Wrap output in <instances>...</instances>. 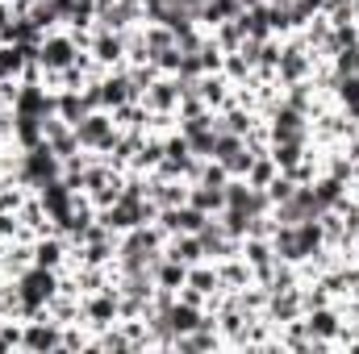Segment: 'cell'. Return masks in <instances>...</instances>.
Masks as SVG:
<instances>
[{
    "mask_svg": "<svg viewBox=\"0 0 359 354\" xmlns=\"http://www.w3.org/2000/svg\"><path fill=\"white\" fill-rule=\"evenodd\" d=\"M88 113H92V108H88V100H84V92H80V88H59V92H55V117H59V121L80 125Z\"/></svg>",
    "mask_w": 359,
    "mask_h": 354,
    "instance_id": "cell-17",
    "label": "cell"
},
{
    "mask_svg": "<svg viewBox=\"0 0 359 354\" xmlns=\"http://www.w3.org/2000/svg\"><path fill=\"white\" fill-rule=\"evenodd\" d=\"M188 204H192V208H201V213H209V217H217V213L226 208V187L188 183Z\"/></svg>",
    "mask_w": 359,
    "mask_h": 354,
    "instance_id": "cell-20",
    "label": "cell"
},
{
    "mask_svg": "<svg viewBox=\"0 0 359 354\" xmlns=\"http://www.w3.org/2000/svg\"><path fill=\"white\" fill-rule=\"evenodd\" d=\"M213 34V42L222 46V55H230V50H238L243 42H247V34H243V25H238V17L234 21H222L217 29H209Z\"/></svg>",
    "mask_w": 359,
    "mask_h": 354,
    "instance_id": "cell-27",
    "label": "cell"
},
{
    "mask_svg": "<svg viewBox=\"0 0 359 354\" xmlns=\"http://www.w3.org/2000/svg\"><path fill=\"white\" fill-rule=\"evenodd\" d=\"M151 275H155V288H172V292H180V288L188 283V267L176 263V259H168V255H159V259H155Z\"/></svg>",
    "mask_w": 359,
    "mask_h": 354,
    "instance_id": "cell-22",
    "label": "cell"
},
{
    "mask_svg": "<svg viewBox=\"0 0 359 354\" xmlns=\"http://www.w3.org/2000/svg\"><path fill=\"white\" fill-rule=\"evenodd\" d=\"M88 55L100 67H126V34L121 29H104V25H92V46Z\"/></svg>",
    "mask_w": 359,
    "mask_h": 354,
    "instance_id": "cell-8",
    "label": "cell"
},
{
    "mask_svg": "<svg viewBox=\"0 0 359 354\" xmlns=\"http://www.w3.org/2000/svg\"><path fill=\"white\" fill-rule=\"evenodd\" d=\"M188 288H196V292H205V296H217L222 292V283H217V267L209 263H192L188 267Z\"/></svg>",
    "mask_w": 359,
    "mask_h": 354,
    "instance_id": "cell-25",
    "label": "cell"
},
{
    "mask_svg": "<svg viewBox=\"0 0 359 354\" xmlns=\"http://www.w3.org/2000/svg\"><path fill=\"white\" fill-rule=\"evenodd\" d=\"M180 8H188V13H201V4H205V0H176Z\"/></svg>",
    "mask_w": 359,
    "mask_h": 354,
    "instance_id": "cell-34",
    "label": "cell"
},
{
    "mask_svg": "<svg viewBox=\"0 0 359 354\" xmlns=\"http://www.w3.org/2000/svg\"><path fill=\"white\" fill-rule=\"evenodd\" d=\"M196 92H201V100L217 113V108H226L230 104V96H234V84L222 76V71H205L201 80H196Z\"/></svg>",
    "mask_w": 359,
    "mask_h": 354,
    "instance_id": "cell-15",
    "label": "cell"
},
{
    "mask_svg": "<svg viewBox=\"0 0 359 354\" xmlns=\"http://www.w3.org/2000/svg\"><path fill=\"white\" fill-rule=\"evenodd\" d=\"M163 255H168V259H176V263H184V267L205 263V246H201V238H196V234H168Z\"/></svg>",
    "mask_w": 359,
    "mask_h": 354,
    "instance_id": "cell-16",
    "label": "cell"
},
{
    "mask_svg": "<svg viewBox=\"0 0 359 354\" xmlns=\"http://www.w3.org/2000/svg\"><path fill=\"white\" fill-rule=\"evenodd\" d=\"M59 176H63V159L50 150V142H38L34 150H21V159H17V183L21 187L38 192L42 183H50Z\"/></svg>",
    "mask_w": 359,
    "mask_h": 354,
    "instance_id": "cell-2",
    "label": "cell"
},
{
    "mask_svg": "<svg viewBox=\"0 0 359 354\" xmlns=\"http://www.w3.org/2000/svg\"><path fill=\"white\" fill-rule=\"evenodd\" d=\"M72 259H80V255H76V246H72V242H67L59 229H55V234H42V238H34V263H38V267L63 271Z\"/></svg>",
    "mask_w": 359,
    "mask_h": 354,
    "instance_id": "cell-9",
    "label": "cell"
},
{
    "mask_svg": "<svg viewBox=\"0 0 359 354\" xmlns=\"http://www.w3.org/2000/svg\"><path fill=\"white\" fill-rule=\"evenodd\" d=\"M238 255H243V259L251 263V271L276 259V255H271V238H255V234H251V238H243V246H238Z\"/></svg>",
    "mask_w": 359,
    "mask_h": 354,
    "instance_id": "cell-26",
    "label": "cell"
},
{
    "mask_svg": "<svg viewBox=\"0 0 359 354\" xmlns=\"http://www.w3.org/2000/svg\"><path fill=\"white\" fill-rule=\"evenodd\" d=\"M21 351L29 354H50V351H63V325L50 317V313H38L21 325Z\"/></svg>",
    "mask_w": 359,
    "mask_h": 354,
    "instance_id": "cell-4",
    "label": "cell"
},
{
    "mask_svg": "<svg viewBox=\"0 0 359 354\" xmlns=\"http://www.w3.org/2000/svg\"><path fill=\"white\" fill-rule=\"evenodd\" d=\"M322 17H326L330 25H355V21H351V0H326V4H322Z\"/></svg>",
    "mask_w": 359,
    "mask_h": 354,
    "instance_id": "cell-31",
    "label": "cell"
},
{
    "mask_svg": "<svg viewBox=\"0 0 359 354\" xmlns=\"http://www.w3.org/2000/svg\"><path fill=\"white\" fill-rule=\"evenodd\" d=\"M180 92H184V84H180L176 76H159L151 88H142V104L151 108V113H176L180 108Z\"/></svg>",
    "mask_w": 359,
    "mask_h": 354,
    "instance_id": "cell-11",
    "label": "cell"
},
{
    "mask_svg": "<svg viewBox=\"0 0 359 354\" xmlns=\"http://www.w3.org/2000/svg\"><path fill=\"white\" fill-rule=\"evenodd\" d=\"M247 142H243V134H226V129H217V142H213V159L217 163H230L238 150H243Z\"/></svg>",
    "mask_w": 359,
    "mask_h": 354,
    "instance_id": "cell-29",
    "label": "cell"
},
{
    "mask_svg": "<svg viewBox=\"0 0 359 354\" xmlns=\"http://www.w3.org/2000/svg\"><path fill=\"white\" fill-rule=\"evenodd\" d=\"M301 321H305L309 338H318V342H330V346H334V338H339V330H343V313H339V304H322V309H309Z\"/></svg>",
    "mask_w": 359,
    "mask_h": 354,
    "instance_id": "cell-12",
    "label": "cell"
},
{
    "mask_svg": "<svg viewBox=\"0 0 359 354\" xmlns=\"http://www.w3.org/2000/svg\"><path fill=\"white\" fill-rule=\"evenodd\" d=\"M117 300H121L117 283H109V288H100V292H88V296H84V321H88L92 334L104 330V325H117V321H121Z\"/></svg>",
    "mask_w": 359,
    "mask_h": 354,
    "instance_id": "cell-7",
    "label": "cell"
},
{
    "mask_svg": "<svg viewBox=\"0 0 359 354\" xmlns=\"http://www.w3.org/2000/svg\"><path fill=\"white\" fill-rule=\"evenodd\" d=\"M309 146H313V142H271L268 155L276 159V167H280V171H292V167L309 155Z\"/></svg>",
    "mask_w": 359,
    "mask_h": 354,
    "instance_id": "cell-24",
    "label": "cell"
},
{
    "mask_svg": "<svg viewBox=\"0 0 359 354\" xmlns=\"http://www.w3.org/2000/svg\"><path fill=\"white\" fill-rule=\"evenodd\" d=\"M268 134L271 142H309V117L280 100L268 113Z\"/></svg>",
    "mask_w": 359,
    "mask_h": 354,
    "instance_id": "cell-6",
    "label": "cell"
},
{
    "mask_svg": "<svg viewBox=\"0 0 359 354\" xmlns=\"http://www.w3.org/2000/svg\"><path fill=\"white\" fill-rule=\"evenodd\" d=\"M276 176H280L276 159H271V155H255V163H251V171H247V183H251V187H268Z\"/></svg>",
    "mask_w": 359,
    "mask_h": 354,
    "instance_id": "cell-28",
    "label": "cell"
},
{
    "mask_svg": "<svg viewBox=\"0 0 359 354\" xmlns=\"http://www.w3.org/2000/svg\"><path fill=\"white\" fill-rule=\"evenodd\" d=\"M76 134H80V146H84L88 155H109L121 129H117V121H113L109 108H92L88 117L76 125Z\"/></svg>",
    "mask_w": 359,
    "mask_h": 354,
    "instance_id": "cell-3",
    "label": "cell"
},
{
    "mask_svg": "<svg viewBox=\"0 0 359 354\" xmlns=\"http://www.w3.org/2000/svg\"><path fill=\"white\" fill-rule=\"evenodd\" d=\"M322 4H326V0H292V13H297V17H301L305 25H309V21H313V17L322 13Z\"/></svg>",
    "mask_w": 359,
    "mask_h": 354,
    "instance_id": "cell-32",
    "label": "cell"
},
{
    "mask_svg": "<svg viewBox=\"0 0 359 354\" xmlns=\"http://www.w3.org/2000/svg\"><path fill=\"white\" fill-rule=\"evenodd\" d=\"M334 104L351 117V121H359V76L351 71V76H339V84H334Z\"/></svg>",
    "mask_w": 359,
    "mask_h": 354,
    "instance_id": "cell-23",
    "label": "cell"
},
{
    "mask_svg": "<svg viewBox=\"0 0 359 354\" xmlns=\"http://www.w3.org/2000/svg\"><path fill=\"white\" fill-rule=\"evenodd\" d=\"M100 100H104L109 113L121 108V104H130V100H138V88H134V80H130L126 67H109V71L100 76Z\"/></svg>",
    "mask_w": 359,
    "mask_h": 354,
    "instance_id": "cell-10",
    "label": "cell"
},
{
    "mask_svg": "<svg viewBox=\"0 0 359 354\" xmlns=\"http://www.w3.org/2000/svg\"><path fill=\"white\" fill-rule=\"evenodd\" d=\"M238 13H243V0H205L196 21H201V29H217L222 21H234Z\"/></svg>",
    "mask_w": 359,
    "mask_h": 354,
    "instance_id": "cell-19",
    "label": "cell"
},
{
    "mask_svg": "<svg viewBox=\"0 0 359 354\" xmlns=\"http://www.w3.org/2000/svg\"><path fill=\"white\" fill-rule=\"evenodd\" d=\"M76 59H80V42L72 38V29H67V25L50 29V34L38 42V63H42L46 71H63V67H72Z\"/></svg>",
    "mask_w": 359,
    "mask_h": 354,
    "instance_id": "cell-5",
    "label": "cell"
},
{
    "mask_svg": "<svg viewBox=\"0 0 359 354\" xmlns=\"http://www.w3.org/2000/svg\"><path fill=\"white\" fill-rule=\"evenodd\" d=\"M38 142H46L42 117H25V113H13V146H17V150H34Z\"/></svg>",
    "mask_w": 359,
    "mask_h": 354,
    "instance_id": "cell-18",
    "label": "cell"
},
{
    "mask_svg": "<svg viewBox=\"0 0 359 354\" xmlns=\"http://www.w3.org/2000/svg\"><path fill=\"white\" fill-rule=\"evenodd\" d=\"M13 283H17V296H21V321H29V317L46 313V304H50V296L59 292L63 275H59V271H50V267L29 263L25 271H17V275H13Z\"/></svg>",
    "mask_w": 359,
    "mask_h": 354,
    "instance_id": "cell-1",
    "label": "cell"
},
{
    "mask_svg": "<svg viewBox=\"0 0 359 354\" xmlns=\"http://www.w3.org/2000/svg\"><path fill=\"white\" fill-rule=\"evenodd\" d=\"M351 296H359V275H355V292H351Z\"/></svg>",
    "mask_w": 359,
    "mask_h": 354,
    "instance_id": "cell-35",
    "label": "cell"
},
{
    "mask_svg": "<svg viewBox=\"0 0 359 354\" xmlns=\"http://www.w3.org/2000/svg\"><path fill=\"white\" fill-rule=\"evenodd\" d=\"M21 317H4L0 321V354H8V351H21Z\"/></svg>",
    "mask_w": 359,
    "mask_h": 354,
    "instance_id": "cell-30",
    "label": "cell"
},
{
    "mask_svg": "<svg viewBox=\"0 0 359 354\" xmlns=\"http://www.w3.org/2000/svg\"><path fill=\"white\" fill-rule=\"evenodd\" d=\"M309 187H313V196H318V204H322V208H339V204L347 200V183H343V179H334V176H326V171H318Z\"/></svg>",
    "mask_w": 359,
    "mask_h": 354,
    "instance_id": "cell-21",
    "label": "cell"
},
{
    "mask_svg": "<svg viewBox=\"0 0 359 354\" xmlns=\"http://www.w3.org/2000/svg\"><path fill=\"white\" fill-rule=\"evenodd\" d=\"M217 267V283H222V292H238V288H247V283H255V271L251 263L243 259V255H230V259H222Z\"/></svg>",
    "mask_w": 359,
    "mask_h": 354,
    "instance_id": "cell-14",
    "label": "cell"
},
{
    "mask_svg": "<svg viewBox=\"0 0 359 354\" xmlns=\"http://www.w3.org/2000/svg\"><path fill=\"white\" fill-rule=\"evenodd\" d=\"M8 21H13V4H8V0H0V34L8 29Z\"/></svg>",
    "mask_w": 359,
    "mask_h": 354,
    "instance_id": "cell-33",
    "label": "cell"
},
{
    "mask_svg": "<svg viewBox=\"0 0 359 354\" xmlns=\"http://www.w3.org/2000/svg\"><path fill=\"white\" fill-rule=\"evenodd\" d=\"M271 325H288V321H301L305 317V300H301V288H288V292H271L268 309H264Z\"/></svg>",
    "mask_w": 359,
    "mask_h": 354,
    "instance_id": "cell-13",
    "label": "cell"
}]
</instances>
